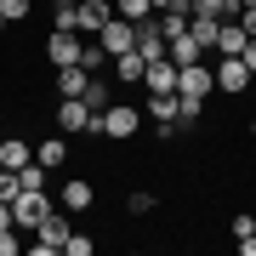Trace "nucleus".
<instances>
[{
    "mask_svg": "<svg viewBox=\"0 0 256 256\" xmlns=\"http://www.w3.org/2000/svg\"><path fill=\"white\" fill-rule=\"evenodd\" d=\"M23 250V228H0V256H18Z\"/></svg>",
    "mask_w": 256,
    "mask_h": 256,
    "instance_id": "nucleus-26",
    "label": "nucleus"
},
{
    "mask_svg": "<svg viewBox=\"0 0 256 256\" xmlns=\"http://www.w3.org/2000/svg\"><path fill=\"white\" fill-rule=\"evenodd\" d=\"M210 92H216V68H210V57L176 68V97H182V102H210Z\"/></svg>",
    "mask_w": 256,
    "mask_h": 256,
    "instance_id": "nucleus-1",
    "label": "nucleus"
},
{
    "mask_svg": "<svg viewBox=\"0 0 256 256\" xmlns=\"http://www.w3.org/2000/svg\"><path fill=\"white\" fill-rule=\"evenodd\" d=\"M68 234H74L68 210H52V216H46V222H40V228H34V239H28V250H34V256H63Z\"/></svg>",
    "mask_w": 256,
    "mask_h": 256,
    "instance_id": "nucleus-2",
    "label": "nucleus"
},
{
    "mask_svg": "<svg viewBox=\"0 0 256 256\" xmlns=\"http://www.w3.org/2000/svg\"><path fill=\"white\" fill-rule=\"evenodd\" d=\"M6 28H12V23H6V18H0V34H6Z\"/></svg>",
    "mask_w": 256,
    "mask_h": 256,
    "instance_id": "nucleus-34",
    "label": "nucleus"
},
{
    "mask_svg": "<svg viewBox=\"0 0 256 256\" xmlns=\"http://www.w3.org/2000/svg\"><path fill=\"white\" fill-rule=\"evenodd\" d=\"M210 68H216V92H222V97H245L250 80H256L245 57H210Z\"/></svg>",
    "mask_w": 256,
    "mask_h": 256,
    "instance_id": "nucleus-4",
    "label": "nucleus"
},
{
    "mask_svg": "<svg viewBox=\"0 0 256 256\" xmlns=\"http://www.w3.org/2000/svg\"><path fill=\"white\" fill-rule=\"evenodd\" d=\"M92 250H97L92 234H68V245H63V256H92Z\"/></svg>",
    "mask_w": 256,
    "mask_h": 256,
    "instance_id": "nucleus-25",
    "label": "nucleus"
},
{
    "mask_svg": "<svg viewBox=\"0 0 256 256\" xmlns=\"http://www.w3.org/2000/svg\"><path fill=\"white\" fill-rule=\"evenodd\" d=\"M0 228H18V222H12V200H0Z\"/></svg>",
    "mask_w": 256,
    "mask_h": 256,
    "instance_id": "nucleus-32",
    "label": "nucleus"
},
{
    "mask_svg": "<svg viewBox=\"0 0 256 256\" xmlns=\"http://www.w3.org/2000/svg\"><path fill=\"white\" fill-rule=\"evenodd\" d=\"M142 92H176V63L171 57H154L142 68Z\"/></svg>",
    "mask_w": 256,
    "mask_h": 256,
    "instance_id": "nucleus-10",
    "label": "nucleus"
},
{
    "mask_svg": "<svg viewBox=\"0 0 256 256\" xmlns=\"http://www.w3.org/2000/svg\"><path fill=\"white\" fill-rule=\"evenodd\" d=\"M74 6H80V0H74Z\"/></svg>",
    "mask_w": 256,
    "mask_h": 256,
    "instance_id": "nucleus-36",
    "label": "nucleus"
},
{
    "mask_svg": "<svg viewBox=\"0 0 256 256\" xmlns=\"http://www.w3.org/2000/svg\"><path fill=\"white\" fill-rule=\"evenodd\" d=\"M92 200H97V188L86 182V176H68V182H63V194H57V205H63L68 216H74V210H92Z\"/></svg>",
    "mask_w": 256,
    "mask_h": 256,
    "instance_id": "nucleus-9",
    "label": "nucleus"
},
{
    "mask_svg": "<svg viewBox=\"0 0 256 256\" xmlns=\"http://www.w3.org/2000/svg\"><path fill=\"white\" fill-rule=\"evenodd\" d=\"M160 28H165V46H171L176 34H188V23H194V12H154Z\"/></svg>",
    "mask_w": 256,
    "mask_h": 256,
    "instance_id": "nucleus-20",
    "label": "nucleus"
},
{
    "mask_svg": "<svg viewBox=\"0 0 256 256\" xmlns=\"http://www.w3.org/2000/svg\"><path fill=\"white\" fill-rule=\"evenodd\" d=\"M28 160H34V148L23 137H0V171H23Z\"/></svg>",
    "mask_w": 256,
    "mask_h": 256,
    "instance_id": "nucleus-15",
    "label": "nucleus"
},
{
    "mask_svg": "<svg viewBox=\"0 0 256 256\" xmlns=\"http://www.w3.org/2000/svg\"><path fill=\"white\" fill-rule=\"evenodd\" d=\"M52 210H57V205L46 200V188H34V194H18V200H12V222H18L23 234H34L40 222L52 216Z\"/></svg>",
    "mask_w": 256,
    "mask_h": 256,
    "instance_id": "nucleus-5",
    "label": "nucleus"
},
{
    "mask_svg": "<svg viewBox=\"0 0 256 256\" xmlns=\"http://www.w3.org/2000/svg\"><path fill=\"white\" fill-rule=\"evenodd\" d=\"M137 52L154 63V57H165V28H160V18H148V23H137Z\"/></svg>",
    "mask_w": 256,
    "mask_h": 256,
    "instance_id": "nucleus-13",
    "label": "nucleus"
},
{
    "mask_svg": "<svg viewBox=\"0 0 256 256\" xmlns=\"http://www.w3.org/2000/svg\"><path fill=\"white\" fill-rule=\"evenodd\" d=\"M114 12L126 23H148V18H154V0H114Z\"/></svg>",
    "mask_w": 256,
    "mask_h": 256,
    "instance_id": "nucleus-21",
    "label": "nucleus"
},
{
    "mask_svg": "<svg viewBox=\"0 0 256 256\" xmlns=\"http://www.w3.org/2000/svg\"><path fill=\"white\" fill-rule=\"evenodd\" d=\"M102 52H108V57H120V52H131V46H137V23H126V18H120V12H114V18L108 23H102Z\"/></svg>",
    "mask_w": 256,
    "mask_h": 256,
    "instance_id": "nucleus-8",
    "label": "nucleus"
},
{
    "mask_svg": "<svg viewBox=\"0 0 256 256\" xmlns=\"http://www.w3.org/2000/svg\"><path fill=\"white\" fill-rule=\"evenodd\" d=\"M165 57H171V63L182 68V63H205L210 52H205V46H200V40H194V34H176L171 46H165Z\"/></svg>",
    "mask_w": 256,
    "mask_h": 256,
    "instance_id": "nucleus-16",
    "label": "nucleus"
},
{
    "mask_svg": "<svg viewBox=\"0 0 256 256\" xmlns=\"http://www.w3.org/2000/svg\"><path fill=\"white\" fill-rule=\"evenodd\" d=\"M34 160L46 165V171H63V160H68V137H63V131L40 137V142H34Z\"/></svg>",
    "mask_w": 256,
    "mask_h": 256,
    "instance_id": "nucleus-11",
    "label": "nucleus"
},
{
    "mask_svg": "<svg viewBox=\"0 0 256 256\" xmlns=\"http://www.w3.org/2000/svg\"><path fill=\"white\" fill-rule=\"evenodd\" d=\"M86 102H92V108L102 114V108H108V102H114V86L102 80V74H92V86H86Z\"/></svg>",
    "mask_w": 256,
    "mask_h": 256,
    "instance_id": "nucleus-23",
    "label": "nucleus"
},
{
    "mask_svg": "<svg viewBox=\"0 0 256 256\" xmlns=\"http://www.w3.org/2000/svg\"><path fill=\"white\" fill-rule=\"evenodd\" d=\"M126 210H131V216H148V210H154V194H131Z\"/></svg>",
    "mask_w": 256,
    "mask_h": 256,
    "instance_id": "nucleus-27",
    "label": "nucleus"
},
{
    "mask_svg": "<svg viewBox=\"0 0 256 256\" xmlns=\"http://www.w3.org/2000/svg\"><path fill=\"white\" fill-rule=\"evenodd\" d=\"M194 18H216V23H234V18H239V0H194Z\"/></svg>",
    "mask_w": 256,
    "mask_h": 256,
    "instance_id": "nucleus-18",
    "label": "nucleus"
},
{
    "mask_svg": "<svg viewBox=\"0 0 256 256\" xmlns=\"http://www.w3.org/2000/svg\"><path fill=\"white\" fill-rule=\"evenodd\" d=\"M80 46H86L80 34H68V28H52V34H46V63H52V68L80 63Z\"/></svg>",
    "mask_w": 256,
    "mask_h": 256,
    "instance_id": "nucleus-6",
    "label": "nucleus"
},
{
    "mask_svg": "<svg viewBox=\"0 0 256 256\" xmlns=\"http://www.w3.org/2000/svg\"><path fill=\"white\" fill-rule=\"evenodd\" d=\"M239 57H245V63H250V74H256V34L245 40V52H239Z\"/></svg>",
    "mask_w": 256,
    "mask_h": 256,
    "instance_id": "nucleus-31",
    "label": "nucleus"
},
{
    "mask_svg": "<svg viewBox=\"0 0 256 256\" xmlns=\"http://www.w3.org/2000/svg\"><path fill=\"white\" fill-rule=\"evenodd\" d=\"M245 40H250V34H245V23H239V18L222 23V28H216V52H210V57H239V52H245Z\"/></svg>",
    "mask_w": 256,
    "mask_h": 256,
    "instance_id": "nucleus-12",
    "label": "nucleus"
},
{
    "mask_svg": "<svg viewBox=\"0 0 256 256\" xmlns=\"http://www.w3.org/2000/svg\"><path fill=\"white\" fill-rule=\"evenodd\" d=\"M239 23H245V34H256V0H239Z\"/></svg>",
    "mask_w": 256,
    "mask_h": 256,
    "instance_id": "nucleus-29",
    "label": "nucleus"
},
{
    "mask_svg": "<svg viewBox=\"0 0 256 256\" xmlns=\"http://www.w3.org/2000/svg\"><path fill=\"white\" fill-rule=\"evenodd\" d=\"M108 18H114V0H80L74 6V34H102Z\"/></svg>",
    "mask_w": 256,
    "mask_h": 256,
    "instance_id": "nucleus-7",
    "label": "nucleus"
},
{
    "mask_svg": "<svg viewBox=\"0 0 256 256\" xmlns=\"http://www.w3.org/2000/svg\"><path fill=\"white\" fill-rule=\"evenodd\" d=\"M142 108H137V102H108V108H102V137H114V142H131V137H137V131H142Z\"/></svg>",
    "mask_w": 256,
    "mask_h": 256,
    "instance_id": "nucleus-3",
    "label": "nucleus"
},
{
    "mask_svg": "<svg viewBox=\"0 0 256 256\" xmlns=\"http://www.w3.org/2000/svg\"><path fill=\"white\" fill-rule=\"evenodd\" d=\"M0 18L6 23H28L34 18V0H0Z\"/></svg>",
    "mask_w": 256,
    "mask_h": 256,
    "instance_id": "nucleus-24",
    "label": "nucleus"
},
{
    "mask_svg": "<svg viewBox=\"0 0 256 256\" xmlns=\"http://www.w3.org/2000/svg\"><path fill=\"white\" fill-rule=\"evenodd\" d=\"M142 68H148V57H142L137 46L114 57V74H120V86H142Z\"/></svg>",
    "mask_w": 256,
    "mask_h": 256,
    "instance_id": "nucleus-17",
    "label": "nucleus"
},
{
    "mask_svg": "<svg viewBox=\"0 0 256 256\" xmlns=\"http://www.w3.org/2000/svg\"><path fill=\"white\" fill-rule=\"evenodd\" d=\"M239 250H245V256H256V234H250V239H239Z\"/></svg>",
    "mask_w": 256,
    "mask_h": 256,
    "instance_id": "nucleus-33",
    "label": "nucleus"
},
{
    "mask_svg": "<svg viewBox=\"0 0 256 256\" xmlns=\"http://www.w3.org/2000/svg\"><path fill=\"white\" fill-rule=\"evenodd\" d=\"M216 28H222L216 18H194V23H188V34H194V40H200V46H205V52H216Z\"/></svg>",
    "mask_w": 256,
    "mask_h": 256,
    "instance_id": "nucleus-22",
    "label": "nucleus"
},
{
    "mask_svg": "<svg viewBox=\"0 0 256 256\" xmlns=\"http://www.w3.org/2000/svg\"><path fill=\"white\" fill-rule=\"evenodd\" d=\"M256 234V216H250V210H239V216H234V239H250Z\"/></svg>",
    "mask_w": 256,
    "mask_h": 256,
    "instance_id": "nucleus-28",
    "label": "nucleus"
},
{
    "mask_svg": "<svg viewBox=\"0 0 256 256\" xmlns=\"http://www.w3.org/2000/svg\"><path fill=\"white\" fill-rule=\"evenodd\" d=\"M154 12H194V0H154Z\"/></svg>",
    "mask_w": 256,
    "mask_h": 256,
    "instance_id": "nucleus-30",
    "label": "nucleus"
},
{
    "mask_svg": "<svg viewBox=\"0 0 256 256\" xmlns=\"http://www.w3.org/2000/svg\"><path fill=\"white\" fill-rule=\"evenodd\" d=\"M108 63H114V57L102 52V40L92 34V40H86V46H80V68H92V74H102V68H108Z\"/></svg>",
    "mask_w": 256,
    "mask_h": 256,
    "instance_id": "nucleus-19",
    "label": "nucleus"
},
{
    "mask_svg": "<svg viewBox=\"0 0 256 256\" xmlns=\"http://www.w3.org/2000/svg\"><path fill=\"white\" fill-rule=\"evenodd\" d=\"M250 137H256V114H250Z\"/></svg>",
    "mask_w": 256,
    "mask_h": 256,
    "instance_id": "nucleus-35",
    "label": "nucleus"
},
{
    "mask_svg": "<svg viewBox=\"0 0 256 256\" xmlns=\"http://www.w3.org/2000/svg\"><path fill=\"white\" fill-rule=\"evenodd\" d=\"M86 86H92V68H80V63L57 68V97H86Z\"/></svg>",
    "mask_w": 256,
    "mask_h": 256,
    "instance_id": "nucleus-14",
    "label": "nucleus"
}]
</instances>
